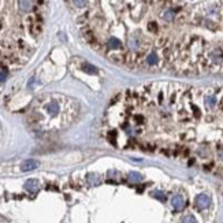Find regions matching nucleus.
<instances>
[{
    "label": "nucleus",
    "instance_id": "1",
    "mask_svg": "<svg viewBox=\"0 0 223 223\" xmlns=\"http://www.w3.org/2000/svg\"><path fill=\"white\" fill-rule=\"evenodd\" d=\"M195 204L198 210H205V208H208L211 205V197L208 195H205V193H201V195H198L196 197Z\"/></svg>",
    "mask_w": 223,
    "mask_h": 223
},
{
    "label": "nucleus",
    "instance_id": "2",
    "mask_svg": "<svg viewBox=\"0 0 223 223\" xmlns=\"http://www.w3.org/2000/svg\"><path fill=\"white\" fill-rule=\"evenodd\" d=\"M171 205H172V207H174L177 211L183 210V207H185V198H183L181 195H175L174 197L171 198Z\"/></svg>",
    "mask_w": 223,
    "mask_h": 223
},
{
    "label": "nucleus",
    "instance_id": "3",
    "mask_svg": "<svg viewBox=\"0 0 223 223\" xmlns=\"http://www.w3.org/2000/svg\"><path fill=\"white\" fill-rule=\"evenodd\" d=\"M81 33H82V37H84V40L86 41V43L92 44V43H95V41H96L95 33H93L92 29H89V28H84V29L81 30Z\"/></svg>",
    "mask_w": 223,
    "mask_h": 223
},
{
    "label": "nucleus",
    "instance_id": "4",
    "mask_svg": "<svg viewBox=\"0 0 223 223\" xmlns=\"http://www.w3.org/2000/svg\"><path fill=\"white\" fill-rule=\"evenodd\" d=\"M45 110L51 116H56L58 114H59V111H60V107H59V104H58L56 101H51V103H48V104L45 105Z\"/></svg>",
    "mask_w": 223,
    "mask_h": 223
},
{
    "label": "nucleus",
    "instance_id": "5",
    "mask_svg": "<svg viewBox=\"0 0 223 223\" xmlns=\"http://www.w3.org/2000/svg\"><path fill=\"white\" fill-rule=\"evenodd\" d=\"M37 167H39V162H36V160H33V159L25 160V162L21 164V170H22V171H32V170L37 168Z\"/></svg>",
    "mask_w": 223,
    "mask_h": 223
},
{
    "label": "nucleus",
    "instance_id": "6",
    "mask_svg": "<svg viewBox=\"0 0 223 223\" xmlns=\"http://www.w3.org/2000/svg\"><path fill=\"white\" fill-rule=\"evenodd\" d=\"M107 48L108 49H112V51H116V49H121L122 48V44L121 41L115 37H111L110 40L107 41Z\"/></svg>",
    "mask_w": 223,
    "mask_h": 223
},
{
    "label": "nucleus",
    "instance_id": "7",
    "mask_svg": "<svg viewBox=\"0 0 223 223\" xmlns=\"http://www.w3.org/2000/svg\"><path fill=\"white\" fill-rule=\"evenodd\" d=\"M18 3H19V8L22 11H30L32 8H33V2L32 0H18Z\"/></svg>",
    "mask_w": 223,
    "mask_h": 223
},
{
    "label": "nucleus",
    "instance_id": "8",
    "mask_svg": "<svg viewBox=\"0 0 223 223\" xmlns=\"http://www.w3.org/2000/svg\"><path fill=\"white\" fill-rule=\"evenodd\" d=\"M25 189L29 190V192H36V190L39 189V182H37L36 180H29V181H26Z\"/></svg>",
    "mask_w": 223,
    "mask_h": 223
},
{
    "label": "nucleus",
    "instance_id": "9",
    "mask_svg": "<svg viewBox=\"0 0 223 223\" xmlns=\"http://www.w3.org/2000/svg\"><path fill=\"white\" fill-rule=\"evenodd\" d=\"M125 56H126V54H116V51H115V54H110L108 55V58H110L112 62H115V63H123L125 62Z\"/></svg>",
    "mask_w": 223,
    "mask_h": 223
},
{
    "label": "nucleus",
    "instance_id": "10",
    "mask_svg": "<svg viewBox=\"0 0 223 223\" xmlns=\"http://www.w3.org/2000/svg\"><path fill=\"white\" fill-rule=\"evenodd\" d=\"M127 180L130 181V182H140V181L142 180V177H141V174H140V172L130 171L127 174Z\"/></svg>",
    "mask_w": 223,
    "mask_h": 223
},
{
    "label": "nucleus",
    "instance_id": "11",
    "mask_svg": "<svg viewBox=\"0 0 223 223\" xmlns=\"http://www.w3.org/2000/svg\"><path fill=\"white\" fill-rule=\"evenodd\" d=\"M82 70H84L85 73H88V74H97V69H96L95 66H92V64H89V63L82 64Z\"/></svg>",
    "mask_w": 223,
    "mask_h": 223
},
{
    "label": "nucleus",
    "instance_id": "12",
    "mask_svg": "<svg viewBox=\"0 0 223 223\" xmlns=\"http://www.w3.org/2000/svg\"><path fill=\"white\" fill-rule=\"evenodd\" d=\"M41 23H32L30 25V33H32V36H39V34L41 33Z\"/></svg>",
    "mask_w": 223,
    "mask_h": 223
},
{
    "label": "nucleus",
    "instance_id": "13",
    "mask_svg": "<svg viewBox=\"0 0 223 223\" xmlns=\"http://www.w3.org/2000/svg\"><path fill=\"white\" fill-rule=\"evenodd\" d=\"M145 62L148 64H156L157 62H159V58H157V54L156 52H151V54L146 56V59H145Z\"/></svg>",
    "mask_w": 223,
    "mask_h": 223
},
{
    "label": "nucleus",
    "instance_id": "14",
    "mask_svg": "<svg viewBox=\"0 0 223 223\" xmlns=\"http://www.w3.org/2000/svg\"><path fill=\"white\" fill-rule=\"evenodd\" d=\"M86 181L89 182V185H97L100 182V178H99L97 174H88Z\"/></svg>",
    "mask_w": 223,
    "mask_h": 223
},
{
    "label": "nucleus",
    "instance_id": "15",
    "mask_svg": "<svg viewBox=\"0 0 223 223\" xmlns=\"http://www.w3.org/2000/svg\"><path fill=\"white\" fill-rule=\"evenodd\" d=\"M222 58H223V52H222V49H215V51L212 52V59H214V62L219 63V62L222 60Z\"/></svg>",
    "mask_w": 223,
    "mask_h": 223
},
{
    "label": "nucleus",
    "instance_id": "16",
    "mask_svg": "<svg viewBox=\"0 0 223 223\" xmlns=\"http://www.w3.org/2000/svg\"><path fill=\"white\" fill-rule=\"evenodd\" d=\"M205 104H207V107H210V108H212V107H215L216 105V99H215V96H207L205 97Z\"/></svg>",
    "mask_w": 223,
    "mask_h": 223
},
{
    "label": "nucleus",
    "instance_id": "17",
    "mask_svg": "<svg viewBox=\"0 0 223 223\" xmlns=\"http://www.w3.org/2000/svg\"><path fill=\"white\" fill-rule=\"evenodd\" d=\"M174 17H175V11L174 10H167V11H164L163 13V18L166 21H172L174 19Z\"/></svg>",
    "mask_w": 223,
    "mask_h": 223
},
{
    "label": "nucleus",
    "instance_id": "18",
    "mask_svg": "<svg viewBox=\"0 0 223 223\" xmlns=\"http://www.w3.org/2000/svg\"><path fill=\"white\" fill-rule=\"evenodd\" d=\"M152 196H153V197H156L157 200H160V201L166 200V195H164L163 192H159V190H155V192H152Z\"/></svg>",
    "mask_w": 223,
    "mask_h": 223
},
{
    "label": "nucleus",
    "instance_id": "19",
    "mask_svg": "<svg viewBox=\"0 0 223 223\" xmlns=\"http://www.w3.org/2000/svg\"><path fill=\"white\" fill-rule=\"evenodd\" d=\"M86 2L88 0H73V3H74L75 7H80V8L85 7V6H86Z\"/></svg>",
    "mask_w": 223,
    "mask_h": 223
},
{
    "label": "nucleus",
    "instance_id": "20",
    "mask_svg": "<svg viewBox=\"0 0 223 223\" xmlns=\"http://www.w3.org/2000/svg\"><path fill=\"white\" fill-rule=\"evenodd\" d=\"M182 223H196V219H195V216L193 215H186L183 218Z\"/></svg>",
    "mask_w": 223,
    "mask_h": 223
},
{
    "label": "nucleus",
    "instance_id": "21",
    "mask_svg": "<svg viewBox=\"0 0 223 223\" xmlns=\"http://www.w3.org/2000/svg\"><path fill=\"white\" fill-rule=\"evenodd\" d=\"M148 29L151 32H153V33L155 32H157V23L156 22H149L148 23Z\"/></svg>",
    "mask_w": 223,
    "mask_h": 223
},
{
    "label": "nucleus",
    "instance_id": "22",
    "mask_svg": "<svg viewBox=\"0 0 223 223\" xmlns=\"http://www.w3.org/2000/svg\"><path fill=\"white\" fill-rule=\"evenodd\" d=\"M7 80V70H3L0 71V82H4Z\"/></svg>",
    "mask_w": 223,
    "mask_h": 223
},
{
    "label": "nucleus",
    "instance_id": "23",
    "mask_svg": "<svg viewBox=\"0 0 223 223\" xmlns=\"http://www.w3.org/2000/svg\"><path fill=\"white\" fill-rule=\"evenodd\" d=\"M166 41H167V39H166V37H162V39H159V40H157V45H159V47H163L164 44H166Z\"/></svg>",
    "mask_w": 223,
    "mask_h": 223
},
{
    "label": "nucleus",
    "instance_id": "24",
    "mask_svg": "<svg viewBox=\"0 0 223 223\" xmlns=\"http://www.w3.org/2000/svg\"><path fill=\"white\" fill-rule=\"evenodd\" d=\"M37 3H39V4H40V6H43V4H44V3H45V0H37Z\"/></svg>",
    "mask_w": 223,
    "mask_h": 223
}]
</instances>
